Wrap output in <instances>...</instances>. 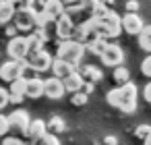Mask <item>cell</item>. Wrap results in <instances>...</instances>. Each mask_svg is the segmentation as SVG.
I'll return each mask as SVG.
<instances>
[{
  "label": "cell",
  "mask_w": 151,
  "mask_h": 145,
  "mask_svg": "<svg viewBox=\"0 0 151 145\" xmlns=\"http://www.w3.org/2000/svg\"><path fill=\"white\" fill-rule=\"evenodd\" d=\"M122 31L120 27V17L114 13V11H108L104 13L101 17H97V35L104 38V40H114L118 38Z\"/></svg>",
  "instance_id": "1"
},
{
  "label": "cell",
  "mask_w": 151,
  "mask_h": 145,
  "mask_svg": "<svg viewBox=\"0 0 151 145\" xmlns=\"http://www.w3.org/2000/svg\"><path fill=\"white\" fill-rule=\"evenodd\" d=\"M83 54H85L83 44H79V42H75V40H66V42H60L58 52H56V58H60V60L68 62L73 69H77V64L81 62Z\"/></svg>",
  "instance_id": "2"
},
{
  "label": "cell",
  "mask_w": 151,
  "mask_h": 145,
  "mask_svg": "<svg viewBox=\"0 0 151 145\" xmlns=\"http://www.w3.org/2000/svg\"><path fill=\"white\" fill-rule=\"evenodd\" d=\"M137 97H139V91H137V85L134 83H124L120 85V104H118V110L124 112V114H132L137 110Z\"/></svg>",
  "instance_id": "3"
},
{
  "label": "cell",
  "mask_w": 151,
  "mask_h": 145,
  "mask_svg": "<svg viewBox=\"0 0 151 145\" xmlns=\"http://www.w3.org/2000/svg\"><path fill=\"white\" fill-rule=\"evenodd\" d=\"M35 9H21V11H15V17H13V21H15V29L19 31V33H31L33 29H35Z\"/></svg>",
  "instance_id": "4"
},
{
  "label": "cell",
  "mask_w": 151,
  "mask_h": 145,
  "mask_svg": "<svg viewBox=\"0 0 151 145\" xmlns=\"http://www.w3.org/2000/svg\"><path fill=\"white\" fill-rule=\"evenodd\" d=\"M25 66H27L25 60H9L0 66V79L6 83H13L15 79H21L25 75Z\"/></svg>",
  "instance_id": "5"
},
{
  "label": "cell",
  "mask_w": 151,
  "mask_h": 145,
  "mask_svg": "<svg viewBox=\"0 0 151 145\" xmlns=\"http://www.w3.org/2000/svg\"><path fill=\"white\" fill-rule=\"evenodd\" d=\"M25 62H27V64H29L35 73H46V71H50L52 56H50L46 50H40V52L27 54V56H25Z\"/></svg>",
  "instance_id": "6"
},
{
  "label": "cell",
  "mask_w": 151,
  "mask_h": 145,
  "mask_svg": "<svg viewBox=\"0 0 151 145\" xmlns=\"http://www.w3.org/2000/svg\"><path fill=\"white\" fill-rule=\"evenodd\" d=\"M6 118H9V131H13V133L25 137V131H27V126H29V122H31L29 114H27L25 110H15V112L9 114Z\"/></svg>",
  "instance_id": "7"
},
{
  "label": "cell",
  "mask_w": 151,
  "mask_h": 145,
  "mask_svg": "<svg viewBox=\"0 0 151 145\" xmlns=\"http://www.w3.org/2000/svg\"><path fill=\"white\" fill-rule=\"evenodd\" d=\"M73 29H75V21L68 17V15H62L54 21V35L60 40V42H66V40H73Z\"/></svg>",
  "instance_id": "8"
},
{
  "label": "cell",
  "mask_w": 151,
  "mask_h": 145,
  "mask_svg": "<svg viewBox=\"0 0 151 145\" xmlns=\"http://www.w3.org/2000/svg\"><path fill=\"white\" fill-rule=\"evenodd\" d=\"M6 52L11 56V60H25L27 56V38L25 35H15L9 40Z\"/></svg>",
  "instance_id": "9"
},
{
  "label": "cell",
  "mask_w": 151,
  "mask_h": 145,
  "mask_svg": "<svg viewBox=\"0 0 151 145\" xmlns=\"http://www.w3.org/2000/svg\"><path fill=\"white\" fill-rule=\"evenodd\" d=\"M101 62L106 64V66H120L122 62H124V52H122V48L120 46H116V44H108L106 48H104V52H101Z\"/></svg>",
  "instance_id": "10"
},
{
  "label": "cell",
  "mask_w": 151,
  "mask_h": 145,
  "mask_svg": "<svg viewBox=\"0 0 151 145\" xmlns=\"http://www.w3.org/2000/svg\"><path fill=\"white\" fill-rule=\"evenodd\" d=\"M120 27L122 31L130 33V35H137L141 29H143V19L137 15V13H126L122 19H120Z\"/></svg>",
  "instance_id": "11"
},
{
  "label": "cell",
  "mask_w": 151,
  "mask_h": 145,
  "mask_svg": "<svg viewBox=\"0 0 151 145\" xmlns=\"http://www.w3.org/2000/svg\"><path fill=\"white\" fill-rule=\"evenodd\" d=\"M44 95L50 97V100H60V97L64 95V85H62V81L56 79V77L46 79V81H44Z\"/></svg>",
  "instance_id": "12"
},
{
  "label": "cell",
  "mask_w": 151,
  "mask_h": 145,
  "mask_svg": "<svg viewBox=\"0 0 151 145\" xmlns=\"http://www.w3.org/2000/svg\"><path fill=\"white\" fill-rule=\"evenodd\" d=\"M46 135V122L44 120H31L29 122V126H27V131H25V139L31 143V145H35L42 137Z\"/></svg>",
  "instance_id": "13"
},
{
  "label": "cell",
  "mask_w": 151,
  "mask_h": 145,
  "mask_svg": "<svg viewBox=\"0 0 151 145\" xmlns=\"http://www.w3.org/2000/svg\"><path fill=\"white\" fill-rule=\"evenodd\" d=\"M44 95V81L40 77H27L25 79V97L40 100Z\"/></svg>",
  "instance_id": "14"
},
{
  "label": "cell",
  "mask_w": 151,
  "mask_h": 145,
  "mask_svg": "<svg viewBox=\"0 0 151 145\" xmlns=\"http://www.w3.org/2000/svg\"><path fill=\"white\" fill-rule=\"evenodd\" d=\"M42 13H44L48 19L56 21L58 17H62V15H64V4H62V0H44V4H42Z\"/></svg>",
  "instance_id": "15"
},
{
  "label": "cell",
  "mask_w": 151,
  "mask_h": 145,
  "mask_svg": "<svg viewBox=\"0 0 151 145\" xmlns=\"http://www.w3.org/2000/svg\"><path fill=\"white\" fill-rule=\"evenodd\" d=\"M25 97V77L15 79L9 87V104H21Z\"/></svg>",
  "instance_id": "16"
},
{
  "label": "cell",
  "mask_w": 151,
  "mask_h": 145,
  "mask_svg": "<svg viewBox=\"0 0 151 145\" xmlns=\"http://www.w3.org/2000/svg\"><path fill=\"white\" fill-rule=\"evenodd\" d=\"M50 71H52V77H56V79H64V77H68L73 71H77V69H73L68 62H64V60H60V58H52V64H50Z\"/></svg>",
  "instance_id": "17"
},
{
  "label": "cell",
  "mask_w": 151,
  "mask_h": 145,
  "mask_svg": "<svg viewBox=\"0 0 151 145\" xmlns=\"http://www.w3.org/2000/svg\"><path fill=\"white\" fill-rule=\"evenodd\" d=\"M83 77L79 75V71H73L68 77H64L62 79V85H64V93H77V91H81V87H83Z\"/></svg>",
  "instance_id": "18"
},
{
  "label": "cell",
  "mask_w": 151,
  "mask_h": 145,
  "mask_svg": "<svg viewBox=\"0 0 151 145\" xmlns=\"http://www.w3.org/2000/svg\"><path fill=\"white\" fill-rule=\"evenodd\" d=\"M79 75L83 77V81H85V83H97V81L104 77L101 69H97L95 64H85V66H81Z\"/></svg>",
  "instance_id": "19"
},
{
  "label": "cell",
  "mask_w": 151,
  "mask_h": 145,
  "mask_svg": "<svg viewBox=\"0 0 151 145\" xmlns=\"http://www.w3.org/2000/svg\"><path fill=\"white\" fill-rule=\"evenodd\" d=\"M15 4H13V0H0V25H6L13 21L15 17Z\"/></svg>",
  "instance_id": "20"
},
{
  "label": "cell",
  "mask_w": 151,
  "mask_h": 145,
  "mask_svg": "<svg viewBox=\"0 0 151 145\" xmlns=\"http://www.w3.org/2000/svg\"><path fill=\"white\" fill-rule=\"evenodd\" d=\"M106 46H108V42H106L104 38H91V40H87V42L83 44L85 52H89V54H93V56H101V52H104Z\"/></svg>",
  "instance_id": "21"
},
{
  "label": "cell",
  "mask_w": 151,
  "mask_h": 145,
  "mask_svg": "<svg viewBox=\"0 0 151 145\" xmlns=\"http://www.w3.org/2000/svg\"><path fill=\"white\" fill-rule=\"evenodd\" d=\"M139 38V48L151 54V25H143V29L137 33Z\"/></svg>",
  "instance_id": "22"
},
{
  "label": "cell",
  "mask_w": 151,
  "mask_h": 145,
  "mask_svg": "<svg viewBox=\"0 0 151 145\" xmlns=\"http://www.w3.org/2000/svg\"><path fill=\"white\" fill-rule=\"evenodd\" d=\"M64 128H66V124H64V120H62L60 116H52V118L46 122V133H48V135H60Z\"/></svg>",
  "instance_id": "23"
},
{
  "label": "cell",
  "mask_w": 151,
  "mask_h": 145,
  "mask_svg": "<svg viewBox=\"0 0 151 145\" xmlns=\"http://www.w3.org/2000/svg\"><path fill=\"white\" fill-rule=\"evenodd\" d=\"M114 83L116 85H124V83H128L130 81V73H128V69H124L122 64L120 66H114Z\"/></svg>",
  "instance_id": "24"
},
{
  "label": "cell",
  "mask_w": 151,
  "mask_h": 145,
  "mask_svg": "<svg viewBox=\"0 0 151 145\" xmlns=\"http://www.w3.org/2000/svg\"><path fill=\"white\" fill-rule=\"evenodd\" d=\"M106 102H108L112 108H118V104H120V87L110 89V91L106 93Z\"/></svg>",
  "instance_id": "25"
},
{
  "label": "cell",
  "mask_w": 151,
  "mask_h": 145,
  "mask_svg": "<svg viewBox=\"0 0 151 145\" xmlns=\"http://www.w3.org/2000/svg\"><path fill=\"white\" fill-rule=\"evenodd\" d=\"M73 97H70V104L73 106H77V108H81V106H85L87 104V93H83V91H77V93H70Z\"/></svg>",
  "instance_id": "26"
},
{
  "label": "cell",
  "mask_w": 151,
  "mask_h": 145,
  "mask_svg": "<svg viewBox=\"0 0 151 145\" xmlns=\"http://www.w3.org/2000/svg\"><path fill=\"white\" fill-rule=\"evenodd\" d=\"M35 145H60V141H58V137H56V135H48V133H46V135H44Z\"/></svg>",
  "instance_id": "27"
},
{
  "label": "cell",
  "mask_w": 151,
  "mask_h": 145,
  "mask_svg": "<svg viewBox=\"0 0 151 145\" xmlns=\"http://www.w3.org/2000/svg\"><path fill=\"white\" fill-rule=\"evenodd\" d=\"M149 133H151V126H149V124H139V126L134 128V137H137V139H141V141H143Z\"/></svg>",
  "instance_id": "28"
},
{
  "label": "cell",
  "mask_w": 151,
  "mask_h": 145,
  "mask_svg": "<svg viewBox=\"0 0 151 145\" xmlns=\"http://www.w3.org/2000/svg\"><path fill=\"white\" fill-rule=\"evenodd\" d=\"M141 73H143L145 77H149V79H151V54L143 58V62H141Z\"/></svg>",
  "instance_id": "29"
},
{
  "label": "cell",
  "mask_w": 151,
  "mask_h": 145,
  "mask_svg": "<svg viewBox=\"0 0 151 145\" xmlns=\"http://www.w3.org/2000/svg\"><path fill=\"white\" fill-rule=\"evenodd\" d=\"M33 2H35V0H13V4H15L17 11H21V9H33Z\"/></svg>",
  "instance_id": "30"
},
{
  "label": "cell",
  "mask_w": 151,
  "mask_h": 145,
  "mask_svg": "<svg viewBox=\"0 0 151 145\" xmlns=\"http://www.w3.org/2000/svg\"><path fill=\"white\" fill-rule=\"evenodd\" d=\"M9 135V118L4 114H0V137Z\"/></svg>",
  "instance_id": "31"
},
{
  "label": "cell",
  "mask_w": 151,
  "mask_h": 145,
  "mask_svg": "<svg viewBox=\"0 0 151 145\" xmlns=\"http://www.w3.org/2000/svg\"><path fill=\"white\" fill-rule=\"evenodd\" d=\"M0 145H25V141L19 139V137H4Z\"/></svg>",
  "instance_id": "32"
},
{
  "label": "cell",
  "mask_w": 151,
  "mask_h": 145,
  "mask_svg": "<svg viewBox=\"0 0 151 145\" xmlns=\"http://www.w3.org/2000/svg\"><path fill=\"white\" fill-rule=\"evenodd\" d=\"M4 106H9V89L0 87V110H2Z\"/></svg>",
  "instance_id": "33"
},
{
  "label": "cell",
  "mask_w": 151,
  "mask_h": 145,
  "mask_svg": "<svg viewBox=\"0 0 151 145\" xmlns=\"http://www.w3.org/2000/svg\"><path fill=\"white\" fill-rule=\"evenodd\" d=\"M126 13H139V2L137 0H128L126 2Z\"/></svg>",
  "instance_id": "34"
},
{
  "label": "cell",
  "mask_w": 151,
  "mask_h": 145,
  "mask_svg": "<svg viewBox=\"0 0 151 145\" xmlns=\"http://www.w3.org/2000/svg\"><path fill=\"white\" fill-rule=\"evenodd\" d=\"M143 95H145V100H147V102L151 104V81H149V83L145 85V91H143Z\"/></svg>",
  "instance_id": "35"
},
{
  "label": "cell",
  "mask_w": 151,
  "mask_h": 145,
  "mask_svg": "<svg viewBox=\"0 0 151 145\" xmlns=\"http://www.w3.org/2000/svg\"><path fill=\"white\" fill-rule=\"evenodd\" d=\"M104 143H106V145H116V143H118V139H116V137H112V135H108V137L104 139Z\"/></svg>",
  "instance_id": "36"
},
{
  "label": "cell",
  "mask_w": 151,
  "mask_h": 145,
  "mask_svg": "<svg viewBox=\"0 0 151 145\" xmlns=\"http://www.w3.org/2000/svg\"><path fill=\"white\" fill-rule=\"evenodd\" d=\"M143 145H151V133H149V135L143 139Z\"/></svg>",
  "instance_id": "37"
},
{
  "label": "cell",
  "mask_w": 151,
  "mask_h": 145,
  "mask_svg": "<svg viewBox=\"0 0 151 145\" xmlns=\"http://www.w3.org/2000/svg\"><path fill=\"white\" fill-rule=\"evenodd\" d=\"M6 33H9V35H13V38H15V33H17V29H15V27H9V29H6Z\"/></svg>",
  "instance_id": "38"
},
{
  "label": "cell",
  "mask_w": 151,
  "mask_h": 145,
  "mask_svg": "<svg viewBox=\"0 0 151 145\" xmlns=\"http://www.w3.org/2000/svg\"><path fill=\"white\" fill-rule=\"evenodd\" d=\"M97 2H101V4H106V6H108V4H112V2H114V0H97Z\"/></svg>",
  "instance_id": "39"
},
{
  "label": "cell",
  "mask_w": 151,
  "mask_h": 145,
  "mask_svg": "<svg viewBox=\"0 0 151 145\" xmlns=\"http://www.w3.org/2000/svg\"><path fill=\"white\" fill-rule=\"evenodd\" d=\"M83 2H91V0H83Z\"/></svg>",
  "instance_id": "40"
}]
</instances>
